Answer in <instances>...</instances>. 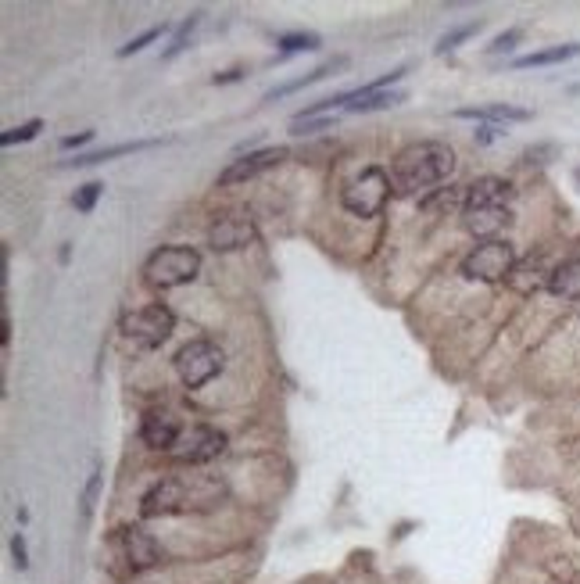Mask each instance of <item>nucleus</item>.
I'll list each match as a JSON object with an SVG mask.
<instances>
[{
  "label": "nucleus",
  "instance_id": "9d476101",
  "mask_svg": "<svg viewBox=\"0 0 580 584\" xmlns=\"http://www.w3.org/2000/svg\"><path fill=\"white\" fill-rule=\"evenodd\" d=\"M287 158V147H262V151H247V158H237L230 169L219 172V183L223 187H233V183H247L254 176H262L265 169L280 165Z\"/></svg>",
  "mask_w": 580,
  "mask_h": 584
},
{
  "label": "nucleus",
  "instance_id": "a878e982",
  "mask_svg": "<svg viewBox=\"0 0 580 584\" xmlns=\"http://www.w3.org/2000/svg\"><path fill=\"white\" fill-rule=\"evenodd\" d=\"M40 130H44V122H40V119H29V122H22V126H15V130H7V133L0 137V144H4V147L26 144V141H33V137H36Z\"/></svg>",
  "mask_w": 580,
  "mask_h": 584
},
{
  "label": "nucleus",
  "instance_id": "423d86ee",
  "mask_svg": "<svg viewBox=\"0 0 580 584\" xmlns=\"http://www.w3.org/2000/svg\"><path fill=\"white\" fill-rule=\"evenodd\" d=\"M172 330H176V316L161 301L122 316V334H126V341H133L137 348H158V344H165L172 338Z\"/></svg>",
  "mask_w": 580,
  "mask_h": 584
},
{
  "label": "nucleus",
  "instance_id": "1a4fd4ad",
  "mask_svg": "<svg viewBox=\"0 0 580 584\" xmlns=\"http://www.w3.org/2000/svg\"><path fill=\"white\" fill-rule=\"evenodd\" d=\"M115 545H119L129 574H144V570H154V567L161 563L158 541L147 535V531H140V527H122V531L115 535Z\"/></svg>",
  "mask_w": 580,
  "mask_h": 584
},
{
  "label": "nucleus",
  "instance_id": "39448f33",
  "mask_svg": "<svg viewBox=\"0 0 580 584\" xmlns=\"http://www.w3.org/2000/svg\"><path fill=\"white\" fill-rule=\"evenodd\" d=\"M390 197V176H387L380 165H369L362 169V176H355L344 194H340V204L351 212V215H362V219H373L380 215Z\"/></svg>",
  "mask_w": 580,
  "mask_h": 584
},
{
  "label": "nucleus",
  "instance_id": "473e14b6",
  "mask_svg": "<svg viewBox=\"0 0 580 584\" xmlns=\"http://www.w3.org/2000/svg\"><path fill=\"white\" fill-rule=\"evenodd\" d=\"M90 141H94V130H83V133H76V137H65V141H61V147H65V151H72V147L90 144Z\"/></svg>",
  "mask_w": 580,
  "mask_h": 584
},
{
  "label": "nucleus",
  "instance_id": "a211bd4d",
  "mask_svg": "<svg viewBox=\"0 0 580 584\" xmlns=\"http://www.w3.org/2000/svg\"><path fill=\"white\" fill-rule=\"evenodd\" d=\"M548 291L559 294V297H580V251L577 255H570L563 266L552 269Z\"/></svg>",
  "mask_w": 580,
  "mask_h": 584
},
{
  "label": "nucleus",
  "instance_id": "ddd939ff",
  "mask_svg": "<svg viewBox=\"0 0 580 584\" xmlns=\"http://www.w3.org/2000/svg\"><path fill=\"white\" fill-rule=\"evenodd\" d=\"M180 434H183V427H180V420H176L169 409H150L144 416V423H140L144 444L158 448V452H169V448L180 441Z\"/></svg>",
  "mask_w": 580,
  "mask_h": 584
},
{
  "label": "nucleus",
  "instance_id": "2f4dec72",
  "mask_svg": "<svg viewBox=\"0 0 580 584\" xmlns=\"http://www.w3.org/2000/svg\"><path fill=\"white\" fill-rule=\"evenodd\" d=\"M11 556H15V567H18V570H26V567H29V556H26V537H22V531L11 537Z\"/></svg>",
  "mask_w": 580,
  "mask_h": 584
},
{
  "label": "nucleus",
  "instance_id": "dca6fc26",
  "mask_svg": "<svg viewBox=\"0 0 580 584\" xmlns=\"http://www.w3.org/2000/svg\"><path fill=\"white\" fill-rule=\"evenodd\" d=\"M405 100V90H373L369 83L358 90H347V111H387Z\"/></svg>",
  "mask_w": 580,
  "mask_h": 584
},
{
  "label": "nucleus",
  "instance_id": "4468645a",
  "mask_svg": "<svg viewBox=\"0 0 580 584\" xmlns=\"http://www.w3.org/2000/svg\"><path fill=\"white\" fill-rule=\"evenodd\" d=\"M513 183L498 176H481L466 183V208H483V204H513Z\"/></svg>",
  "mask_w": 580,
  "mask_h": 584
},
{
  "label": "nucleus",
  "instance_id": "f8f14e48",
  "mask_svg": "<svg viewBox=\"0 0 580 584\" xmlns=\"http://www.w3.org/2000/svg\"><path fill=\"white\" fill-rule=\"evenodd\" d=\"M513 223L509 204H483V208H462V226L481 237V241H498V234Z\"/></svg>",
  "mask_w": 580,
  "mask_h": 584
},
{
  "label": "nucleus",
  "instance_id": "5701e85b",
  "mask_svg": "<svg viewBox=\"0 0 580 584\" xmlns=\"http://www.w3.org/2000/svg\"><path fill=\"white\" fill-rule=\"evenodd\" d=\"M197 22H201V11H193L191 18H183L180 26H176V33H172V40H169V47L161 50V57L165 61H172L180 50H187L191 47V36H193V29H197Z\"/></svg>",
  "mask_w": 580,
  "mask_h": 584
},
{
  "label": "nucleus",
  "instance_id": "bb28decb",
  "mask_svg": "<svg viewBox=\"0 0 580 584\" xmlns=\"http://www.w3.org/2000/svg\"><path fill=\"white\" fill-rule=\"evenodd\" d=\"M100 194H104V183H97V180H94V183H83V187L72 194L76 212H83V215H87V212H94V204L100 201Z\"/></svg>",
  "mask_w": 580,
  "mask_h": 584
},
{
  "label": "nucleus",
  "instance_id": "72a5a7b5",
  "mask_svg": "<svg viewBox=\"0 0 580 584\" xmlns=\"http://www.w3.org/2000/svg\"><path fill=\"white\" fill-rule=\"evenodd\" d=\"M502 137V130H494V126H483V130H477V144H494Z\"/></svg>",
  "mask_w": 580,
  "mask_h": 584
},
{
  "label": "nucleus",
  "instance_id": "c756f323",
  "mask_svg": "<svg viewBox=\"0 0 580 584\" xmlns=\"http://www.w3.org/2000/svg\"><path fill=\"white\" fill-rule=\"evenodd\" d=\"M97 495H100V466H94L90 481H87V487H83V520H90V516H94Z\"/></svg>",
  "mask_w": 580,
  "mask_h": 584
},
{
  "label": "nucleus",
  "instance_id": "7ed1b4c3",
  "mask_svg": "<svg viewBox=\"0 0 580 584\" xmlns=\"http://www.w3.org/2000/svg\"><path fill=\"white\" fill-rule=\"evenodd\" d=\"M197 273H201V255L193 247H183V244L158 247V251H150V258L144 262V280L147 287H154V291L183 287V284H191Z\"/></svg>",
  "mask_w": 580,
  "mask_h": 584
},
{
  "label": "nucleus",
  "instance_id": "393cba45",
  "mask_svg": "<svg viewBox=\"0 0 580 584\" xmlns=\"http://www.w3.org/2000/svg\"><path fill=\"white\" fill-rule=\"evenodd\" d=\"M481 33V22H466V26H459V29H451V33H444L440 40H437V54H448V50H459L470 36H477Z\"/></svg>",
  "mask_w": 580,
  "mask_h": 584
},
{
  "label": "nucleus",
  "instance_id": "c85d7f7f",
  "mask_svg": "<svg viewBox=\"0 0 580 584\" xmlns=\"http://www.w3.org/2000/svg\"><path fill=\"white\" fill-rule=\"evenodd\" d=\"M161 33H165V26H150L147 33H140V36H133L129 44H122V47H119V57H129V54H140V50H144L147 44H154V40H158Z\"/></svg>",
  "mask_w": 580,
  "mask_h": 584
},
{
  "label": "nucleus",
  "instance_id": "b1692460",
  "mask_svg": "<svg viewBox=\"0 0 580 584\" xmlns=\"http://www.w3.org/2000/svg\"><path fill=\"white\" fill-rule=\"evenodd\" d=\"M276 47H280V54H301V50H319L323 40H319V33H284L276 40Z\"/></svg>",
  "mask_w": 580,
  "mask_h": 584
},
{
  "label": "nucleus",
  "instance_id": "20e7f679",
  "mask_svg": "<svg viewBox=\"0 0 580 584\" xmlns=\"http://www.w3.org/2000/svg\"><path fill=\"white\" fill-rule=\"evenodd\" d=\"M516 269V251L509 241H483L462 258V276L477 284H502Z\"/></svg>",
  "mask_w": 580,
  "mask_h": 584
},
{
  "label": "nucleus",
  "instance_id": "c9c22d12",
  "mask_svg": "<svg viewBox=\"0 0 580 584\" xmlns=\"http://www.w3.org/2000/svg\"><path fill=\"white\" fill-rule=\"evenodd\" d=\"M577 183H580V169H577Z\"/></svg>",
  "mask_w": 580,
  "mask_h": 584
},
{
  "label": "nucleus",
  "instance_id": "f257e3e1",
  "mask_svg": "<svg viewBox=\"0 0 580 584\" xmlns=\"http://www.w3.org/2000/svg\"><path fill=\"white\" fill-rule=\"evenodd\" d=\"M455 172V151L440 141H416V144L401 147L390 162V187L394 194L416 197L434 194L437 187Z\"/></svg>",
  "mask_w": 580,
  "mask_h": 584
},
{
  "label": "nucleus",
  "instance_id": "6e6552de",
  "mask_svg": "<svg viewBox=\"0 0 580 584\" xmlns=\"http://www.w3.org/2000/svg\"><path fill=\"white\" fill-rule=\"evenodd\" d=\"M223 452H226V434H223V431H215V427H208V423H193V427H187V431L180 434V441H176L165 455H172L176 463L197 466V463L219 459Z\"/></svg>",
  "mask_w": 580,
  "mask_h": 584
},
{
  "label": "nucleus",
  "instance_id": "0eeeda50",
  "mask_svg": "<svg viewBox=\"0 0 580 584\" xmlns=\"http://www.w3.org/2000/svg\"><path fill=\"white\" fill-rule=\"evenodd\" d=\"M219 370H223V348L215 341L197 338V341L183 344L176 355V373L191 391L204 388L212 377H219Z\"/></svg>",
  "mask_w": 580,
  "mask_h": 584
},
{
  "label": "nucleus",
  "instance_id": "cd10ccee",
  "mask_svg": "<svg viewBox=\"0 0 580 584\" xmlns=\"http://www.w3.org/2000/svg\"><path fill=\"white\" fill-rule=\"evenodd\" d=\"M319 130H334V119L323 115V119H290V133L294 137H305V133H319Z\"/></svg>",
  "mask_w": 580,
  "mask_h": 584
},
{
  "label": "nucleus",
  "instance_id": "f03ea898",
  "mask_svg": "<svg viewBox=\"0 0 580 584\" xmlns=\"http://www.w3.org/2000/svg\"><path fill=\"white\" fill-rule=\"evenodd\" d=\"M223 498V485L212 477H161L144 491L140 516H172L187 509H212Z\"/></svg>",
  "mask_w": 580,
  "mask_h": 584
},
{
  "label": "nucleus",
  "instance_id": "f704fd0d",
  "mask_svg": "<svg viewBox=\"0 0 580 584\" xmlns=\"http://www.w3.org/2000/svg\"><path fill=\"white\" fill-rule=\"evenodd\" d=\"M233 79H243V68H230V72H219L215 83H233Z\"/></svg>",
  "mask_w": 580,
  "mask_h": 584
},
{
  "label": "nucleus",
  "instance_id": "f3484780",
  "mask_svg": "<svg viewBox=\"0 0 580 584\" xmlns=\"http://www.w3.org/2000/svg\"><path fill=\"white\" fill-rule=\"evenodd\" d=\"M165 141H126V144L115 147H100V151H90V154H76V158H65L61 165L65 169H83V165H100V162H111L119 154H133V151H147V147H158Z\"/></svg>",
  "mask_w": 580,
  "mask_h": 584
},
{
  "label": "nucleus",
  "instance_id": "7c9ffc66",
  "mask_svg": "<svg viewBox=\"0 0 580 584\" xmlns=\"http://www.w3.org/2000/svg\"><path fill=\"white\" fill-rule=\"evenodd\" d=\"M520 40H523V29H505L502 36H494V40L487 44V54H509Z\"/></svg>",
  "mask_w": 580,
  "mask_h": 584
},
{
  "label": "nucleus",
  "instance_id": "412c9836",
  "mask_svg": "<svg viewBox=\"0 0 580 584\" xmlns=\"http://www.w3.org/2000/svg\"><path fill=\"white\" fill-rule=\"evenodd\" d=\"M344 65H347V57H334V61H326V65H319V68H312L308 76H297V79H290V83H284V87H276V90H269V94H265V100L287 98V94H294V90H301V87H308V83H319V79H326L330 72H337V68H344Z\"/></svg>",
  "mask_w": 580,
  "mask_h": 584
},
{
  "label": "nucleus",
  "instance_id": "6ab92c4d",
  "mask_svg": "<svg viewBox=\"0 0 580 584\" xmlns=\"http://www.w3.org/2000/svg\"><path fill=\"white\" fill-rule=\"evenodd\" d=\"M548 280H552V273H544V262H541L537 255L527 258V262H516V269H513V276H509V284H513L520 294L537 291L541 284L548 287Z\"/></svg>",
  "mask_w": 580,
  "mask_h": 584
},
{
  "label": "nucleus",
  "instance_id": "aec40b11",
  "mask_svg": "<svg viewBox=\"0 0 580 584\" xmlns=\"http://www.w3.org/2000/svg\"><path fill=\"white\" fill-rule=\"evenodd\" d=\"M580 54V44H559V47L548 50H533L527 57H516L513 68H541V65H559V61H570Z\"/></svg>",
  "mask_w": 580,
  "mask_h": 584
},
{
  "label": "nucleus",
  "instance_id": "9b49d317",
  "mask_svg": "<svg viewBox=\"0 0 580 584\" xmlns=\"http://www.w3.org/2000/svg\"><path fill=\"white\" fill-rule=\"evenodd\" d=\"M254 237H258V226H254L251 215H223V219L212 223V230H208V244H212L215 251H237V247L254 244Z\"/></svg>",
  "mask_w": 580,
  "mask_h": 584
},
{
  "label": "nucleus",
  "instance_id": "2eb2a0df",
  "mask_svg": "<svg viewBox=\"0 0 580 584\" xmlns=\"http://www.w3.org/2000/svg\"><path fill=\"white\" fill-rule=\"evenodd\" d=\"M459 119H477L487 126H505V122H527L531 111L527 108H516V104H477V108H455Z\"/></svg>",
  "mask_w": 580,
  "mask_h": 584
},
{
  "label": "nucleus",
  "instance_id": "4be33fe9",
  "mask_svg": "<svg viewBox=\"0 0 580 584\" xmlns=\"http://www.w3.org/2000/svg\"><path fill=\"white\" fill-rule=\"evenodd\" d=\"M419 208L423 212H451V208H466V187H437L434 194H427L423 201H419Z\"/></svg>",
  "mask_w": 580,
  "mask_h": 584
}]
</instances>
